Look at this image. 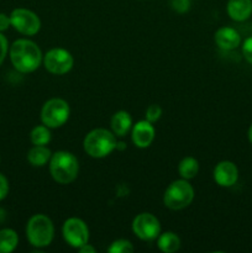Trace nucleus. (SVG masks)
Returning <instances> with one entry per match:
<instances>
[{
  "label": "nucleus",
  "instance_id": "nucleus-1",
  "mask_svg": "<svg viewBox=\"0 0 252 253\" xmlns=\"http://www.w3.org/2000/svg\"><path fill=\"white\" fill-rule=\"evenodd\" d=\"M10 62L17 72L29 74L39 69L43 61V54L36 42L27 39H19L9 47Z\"/></svg>",
  "mask_w": 252,
  "mask_h": 253
},
{
  "label": "nucleus",
  "instance_id": "nucleus-2",
  "mask_svg": "<svg viewBox=\"0 0 252 253\" xmlns=\"http://www.w3.org/2000/svg\"><path fill=\"white\" fill-rule=\"evenodd\" d=\"M48 167L51 177L59 184H71L78 177L79 162L76 156L68 151L52 153Z\"/></svg>",
  "mask_w": 252,
  "mask_h": 253
},
{
  "label": "nucleus",
  "instance_id": "nucleus-3",
  "mask_svg": "<svg viewBox=\"0 0 252 253\" xmlns=\"http://www.w3.org/2000/svg\"><path fill=\"white\" fill-rule=\"evenodd\" d=\"M116 136L113 131L99 127L89 131L83 140V148L86 155L91 158H105L116 150Z\"/></svg>",
  "mask_w": 252,
  "mask_h": 253
},
{
  "label": "nucleus",
  "instance_id": "nucleus-4",
  "mask_svg": "<svg viewBox=\"0 0 252 253\" xmlns=\"http://www.w3.org/2000/svg\"><path fill=\"white\" fill-rule=\"evenodd\" d=\"M26 237L31 246L44 249L49 246L54 237V225L44 214H35L26 224Z\"/></svg>",
  "mask_w": 252,
  "mask_h": 253
},
{
  "label": "nucleus",
  "instance_id": "nucleus-5",
  "mask_svg": "<svg viewBox=\"0 0 252 253\" xmlns=\"http://www.w3.org/2000/svg\"><path fill=\"white\" fill-rule=\"evenodd\" d=\"M194 188L189 180L180 179L173 180L165 190L163 194V204L170 210H183L189 207L194 200Z\"/></svg>",
  "mask_w": 252,
  "mask_h": 253
},
{
  "label": "nucleus",
  "instance_id": "nucleus-6",
  "mask_svg": "<svg viewBox=\"0 0 252 253\" xmlns=\"http://www.w3.org/2000/svg\"><path fill=\"white\" fill-rule=\"evenodd\" d=\"M71 115L69 104L64 99L51 98L42 105L41 121L49 128H58L68 121Z\"/></svg>",
  "mask_w": 252,
  "mask_h": 253
},
{
  "label": "nucleus",
  "instance_id": "nucleus-7",
  "mask_svg": "<svg viewBox=\"0 0 252 253\" xmlns=\"http://www.w3.org/2000/svg\"><path fill=\"white\" fill-rule=\"evenodd\" d=\"M42 63L48 73L54 74V76H63L72 71L74 66V58L71 52L67 51L66 48L56 47L43 54Z\"/></svg>",
  "mask_w": 252,
  "mask_h": 253
},
{
  "label": "nucleus",
  "instance_id": "nucleus-8",
  "mask_svg": "<svg viewBox=\"0 0 252 253\" xmlns=\"http://www.w3.org/2000/svg\"><path fill=\"white\" fill-rule=\"evenodd\" d=\"M11 26L24 36H35L41 30L39 15L26 7H16L10 14Z\"/></svg>",
  "mask_w": 252,
  "mask_h": 253
},
{
  "label": "nucleus",
  "instance_id": "nucleus-9",
  "mask_svg": "<svg viewBox=\"0 0 252 253\" xmlns=\"http://www.w3.org/2000/svg\"><path fill=\"white\" fill-rule=\"evenodd\" d=\"M131 229L135 236L142 241H153L157 240L161 234V222L151 212H141L136 215L131 224Z\"/></svg>",
  "mask_w": 252,
  "mask_h": 253
},
{
  "label": "nucleus",
  "instance_id": "nucleus-10",
  "mask_svg": "<svg viewBox=\"0 0 252 253\" xmlns=\"http://www.w3.org/2000/svg\"><path fill=\"white\" fill-rule=\"evenodd\" d=\"M62 236L69 246L78 250L89 242L88 225L79 217H69L62 226Z\"/></svg>",
  "mask_w": 252,
  "mask_h": 253
},
{
  "label": "nucleus",
  "instance_id": "nucleus-11",
  "mask_svg": "<svg viewBox=\"0 0 252 253\" xmlns=\"http://www.w3.org/2000/svg\"><path fill=\"white\" fill-rule=\"evenodd\" d=\"M212 177L219 187L230 188L239 180V168L231 161H221L215 166Z\"/></svg>",
  "mask_w": 252,
  "mask_h": 253
},
{
  "label": "nucleus",
  "instance_id": "nucleus-12",
  "mask_svg": "<svg viewBox=\"0 0 252 253\" xmlns=\"http://www.w3.org/2000/svg\"><path fill=\"white\" fill-rule=\"evenodd\" d=\"M156 137V128L152 123L145 120H140L132 125L131 128V140L133 145L138 148H147L152 145Z\"/></svg>",
  "mask_w": 252,
  "mask_h": 253
},
{
  "label": "nucleus",
  "instance_id": "nucleus-13",
  "mask_svg": "<svg viewBox=\"0 0 252 253\" xmlns=\"http://www.w3.org/2000/svg\"><path fill=\"white\" fill-rule=\"evenodd\" d=\"M214 41L222 51H232L241 44V36L234 27L224 26L216 30L214 35Z\"/></svg>",
  "mask_w": 252,
  "mask_h": 253
},
{
  "label": "nucleus",
  "instance_id": "nucleus-14",
  "mask_svg": "<svg viewBox=\"0 0 252 253\" xmlns=\"http://www.w3.org/2000/svg\"><path fill=\"white\" fill-rule=\"evenodd\" d=\"M226 12L232 21H246L252 15V0H229Z\"/></svg>",
  "mask_w": 252,
  "mask_h": 253
},
{
  "label": "nucleus",
  "instance_id": "nucleus-15",
  "mask_svg": "<svg viewBox=\"0 0 252 253\" xmlns=\"http://www.w3.org/2000/svg\"><path fill=\"white\" fill-rule=\"evenodd\" d=\"M110 127L116 137H124L132 128V118L125 110L116 111L110 120Z\"/></svg>",
  "mask_w": 252,
  "mask_h": 253
},
{
  "label": "nucleus",
  "instance_id": "nucleus-16",
  "mask_svg": "<svg viewBox=\"0 0 252 253\" xmlns=\"http://www.w3.org/2000/svg\"><path fill=\"white\" fill-rule=\"evenodd\" d=\"M157 247L165 253H174L180 249V239L175 232H161L157 237Z\"/></svg>",
  "mask_w": 252,
  "mask_h": 253
},
{
  "label": "nucleus",
  "instance_id": "nucleus-17",
  "mask_svg": "<svg viewBox=\"0 0 252 253\" xmlns=\"http://www.w3.org/2000/svg\"><path fill=\"white\" fill-rule=\"evenodd\" d=\"M52 152L47 146H34L27 152V161L34 167H43L49 162Z\"/></svg>",
  "mask_w": 252,
  "mask_h": 253
},
{
  "label": "nucleus",
  "instance_id": "nucleus-18",
  "mask_svg": "<svg viewBox=\"0 0 252 253\" xmlns=\"http://www.w3.org/2000/svg\"><path fill=\"white\" fill-rule=\"evenodd\" d=\"M198 173H199V162L197 158L192 157V156L184 157L178 165V174L183 179H193L197 177Z\"/></svg>",
  "mask_w": 252,
  "mask_h": 253
},
{
  "label": "nucleus",
  "instance_id": "nucleus-19",
  "mask_svg": "<svg viewBox=\"0 0 252 253\" xmlns=\"http://www.w3.org/2000/svg\"><path fill=\"white\" fill-rule=\"evenodd\" d=\"M19 245V236L12 229L0 230V253H11Z\"/></svg>",
  "mask_w": 252,
  "mask_h": 253
},
{
  "label": "nucleus",
  "instance_id": "nucleus-20",
  "mask_svg": "<svg viewBox=\"0 0 252 253\" xmlns=\"http://www.w3.org/2000/svg\"><path fill=\"white\" fill-rule=\"evenodd\" d=\"M52 133L51 128L46 125H37L30 132V140L34 146H47L51 142Z\"/></svg>",
  "mask_w": 252,
  "mask_h": 253
},
{
  "label": "nucleus",
  "instance_id": "nucleus-21",
  "mask_svg": "<svg viewBox=\"0 0 252 253\" xmlns=\"http://www.w3.org/2000/svg\"><path fill=\"white\" fill-rule=\"evenodd\" d=\"M135 251V247L131 244V241L125 239L115 240L108 247L109 253H132Z\"/></svg>",
  "mask_w": 252,
  "mask_h": 253
},
{
  "label": "nucleus",
  "instance_id": "nucleus-22",
  "mask_svg": "<svg viewBox=\"0 0 252 253\" xmlns=\"http://www.w3.org/2000/svg\"><path fill=\"white\" fill-rule=\"evenodd\" d=\"M161 116H162V108L160 105H157V104H151V105L147 106L145 113L146 120L155 124L160 120Z\"/></svg>",
  "mask_w": 252,
  "mask_h": 253
},
{
  "label": "nucleus",
  "instance_id": "nucleus-23",
  "mask_svg": "<svg viewBox=\"0 0 252 253\" xmlns=\"http://www.w3.org/2000/svg\"><path fill=\"white\" fill-rule=\"evenodd\" d=\"M242 49V56L246 59L247 63H250L252 66V36L247 37L244 41L241 46Z\"/></svg>",
  "mask_w": 252,
  "mask_h": 253
},
{
  "label": "nucleus",
  "instance_id": "nucleus-24",
  "mask_svg": "<svg viewBox=\"0 0 252 253\" xmlns=\"http://www.w3.org/2000/svg\"><path fill=\"white\" fill-rule=\"evenodd\" d=\"M9 47L10 46L9 42H7V39L2 35V32H0V66L5 61L7 53H9Z\"/></svg>",
  "mask_w": 252,
  "mask_h": 253
},
{
  "label": "nucleus",
  "instance_id": "nucleus-25",
  "mask_svg": "<svg viewBox=\"0 0 252 253\" xmlns=\"http://www.w3.org/2000/svg\"><path fill=\"white\" fill-rule=\"evenodd\" d=\"M172 7L177 12H187L190 7V0H172Z\"/></svg>",
  "mask_w": 252,
  "mask_h": 253
},
{
  "label": "nucleus",
  "instance_id": "nucleus-26",
  "mask_svg": "<svg viewBox=\"0 0 252 253\" xmlns=\"http://www.w3.org/2000/svg\"><path fill=\"white\" fill-rule=\"evenodd\" d=\"M9 190H10L9 180H7V178L5 177L2 173H0V202H1V200H4L5 198L7 197V194H9Z\"/></svg>",
  "mask_w": 252,
  "mask_h": 253
},
{
  "label": "nucleus",
  "instance_id": "nucleus-27",
  "mask_svg": "<svg viewBox=\"0 0 252 253\" xmlns=\"http://www.w3.org/2000/svg\"><path fill=\"white\" fill-rule=\"evenodd\" d=\"M10 26H11L10 15L4 14V12H0V32L6 31Z\"/></svg>",
  "mask_w": 252,
  "mask_h": 253
},
{
  "label": "nucleus",
  "instance_id": "nucleus-28",
  "mask_svg": "<svg viewBox=\"0 0 252 253\" xmlns=\"http://www.w3.org/2000/svg\"><path fill=\"white\" fill-rule=\"evenodd\" d=\"M78 251L81 253H95L96 250H95V247L91 246V245L88 242V244H85V245H83L82 247H79Z\"/></svg>",
  "mask_w": 252,
  "mask_h": 253
},
{
  "label": "nucleus",
  "instance_id": "nucleus-29",
  "mask_svg": "<svg viewBox=\"0 0 252 253\" xmlns=\"http://www.w3.org/2000/svg\"><path fill=\"white\" fill-rule=\"evenodd\" d=\"M6 220V211L2 208H0V225Z\"/></svg>",
  "mask_w": 252,
  "mask_h": 253
},
{
  "label": "nucleus",
  "instance_id": "nucleus-30",
  "mask_svg": "<svg viewBox=\"0 0 252 253\" xmlns=\"http://www.w3.org/2000/svg\"><path fill=\"white\" fill-rule=\"evenodd\" d=\"M126 148V143H124V142H116V150H119V151H123V150H125Z\"/></svg>",
  "mask_w": 252,
  "mask_h": 253
},
{
  "label": "nucleus",
  "instance_id": "nucleus-31",
  "mask_svg": "<svg viewBox=\"0 0 252 253\" xmlns=\"http://www.w3.org/2000/svg\"><path fill=\"white\" fill-rule=\"evenodd\" d=\"M247 138H249L250 142L252 143V124H251V125H250L249 131H247Z\"/></svg>",
  "mask_w": 252,
  "mask_h": 253
}]
</instances>
